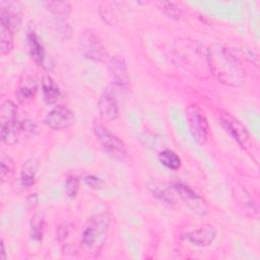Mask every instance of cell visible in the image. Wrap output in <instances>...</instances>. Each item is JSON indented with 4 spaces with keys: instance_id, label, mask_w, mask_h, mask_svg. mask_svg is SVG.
Segmentation results:
<instances>
[{
    "instance_id": "7c38bea8",
    "label": "cell",
    "mask_w": 260,
    "mask_h": 260,
    "mask_svg": "<svg viewBox=\"0 0 260 260\" xmlns=\"http://www.w3.org/2000/svg\"><path fill=\"white\" fill-rule=\"evenodd\" d=\"M174 190L178 193L179 197L184 201V203L191 208L194 212L198 214H204L206 211V206L203 199L190 187L183 183L176 182L173 184Z\"/></svg>"
},
{
    "instance_id": "3957f363",
    "label": "cell",
    "mask_w": 260,
    "mask_h": 260,
    "mask_svg": "<svg viewBox=\"0 0 260 260\" xmlns=\"http://www.w3.org/2000/svg\"><path fill=\"white\" fill-rule=\"evenodd\" d=\"M0 131L1 139L7 144L17 142L23 134L22 124L17 120V107L10 101H5L0 108Z\"/></svg>"
},
{
    "instance_id": "9a60e30c",
    "label": "cell",
    "mask_w": 260,
    "mask_h": 260,
    "mask_svg": "<svg viewBox=\"0 0 260 260\" xmlns=\"http://www.w3.org/2000/svg\"><path fill=\"white\" fill-rule=\"evenodd\" d=\"M21 20V12L19 8L12 2L0 3V21L8 24L13 30L19 25Z\"/></svg>"
},
{
    "instance_id": "30bf717a",
    "label": "cell",
    "mask_w": 260,
    "mask_h": 260,
    "mask_svg": "<svg viewBox=\"0 0 260 260\" xmlns=\"http://www.w3.org/2000/svg\"><path fill=\"white\" fill-rule=\"evenodd\" d=\"M44 123L55 130H63L74 123L72 111L64 106H57L50 111L44 119Z\"/></svg>"
},
{
    "instance_id": "603a6c76",
    "label": "cell",
    "mask_w": 260,
    "mask_h": 260,
    "mask_svg": "<svg viewBox=\"0 0 260 260\" xmlns=\"http://www.w3.org/2000/svg\"><path fill=\"white\" fill-rule=\"evenodd\" d=\"M44 215L43 213H37L31 217L30 220V237L36 241H41L43 239L44 233Z\"/></svg>"
},
{
    "instance_id": "5b68a950",
    "label": "cell",
    "mask_w": 260,
    "mask_h": 260,
    "mask_svg": "<svg viewBox=\"0 0 260 260\" xmlns=\"http://www.w3.org/2000/svg\"><path fill=\"white\" fill-rule=\"evenodd\" d=\"M79 48L86 59L94 62H105L108 53L101 39L92 30H84L79 37Z\"/></svg>"
},
{
    "instance_id": "7a4b0ae2",
    "label": "cell",
    "mask_w": 260,
    "mask_h": 260,
    "mask_svg": "<svg viewBox=\"0 0 260 260\" xmlns=\"http://www.w3.org/2000/svg\"><path fill=\"white\" fill-rule=\"evenodd\" d=\"M111 216L108 212H103L91 216L81 235V244L87 253H95L104 246L110 229Z\"/></svg>"
},
{
    "instance_id": "ba28073f",
    "label": "cell",
    "mask_w": 260,
    "mask_h": 260,
    "mask_svg": "<svg viewBox=\"0 0 260 260\" xmlns=\"http://www.w3.org/2000/svg\"><path fill=\"white\" fill-rule=\"evenodd\" d=\"M218 121L220 125L223 127V129L240 144L244 145L248 138L249 134L247 131V128L234 116L226 112L219 111L217 114Z\"/></svg>"
},
{
    "instance_id": "8fae6325",
    "label": "cell",
    "mask_w": 260,
    "mask_h": 260,
    "mask_svg": "<svg viewBox=\"0 0 260 260\" xmlns=\"http://www.w3.org/2000/svg\"><path fill=\"white\" fill-rule=\"evenodd\" d=\"M99 112L101 118L106 122H112L119 117L120 111L115 92L111 88H107L101 94L99 100Z\"/></svg>"
},
{
    "instance_id": "277c9868",
    "label": "cell",
    "mask_w": 260,
    "mask_h": 260,
    "mask_svg": "<svg viewBox=\"0 0 260 260\" xmlns=\"http://www.w3.org/2000/svg\"><path fill=\"white\" fill-rule=\"evenodd\" d=\"M93 132L100 144L110 156L121 160L127 155V148L125 143L103 124L95 122L93 124Z\"/></svg>"
},
{
    "instance_id": "4316f807",
    "label": "cell",
    "mask_w": 260,
    "mask_h": 260,
    "mask_svg": "<svg viewBox=\"0 0 260 260\" xmlns=\"http://www.w3.org/2000/svg\"><path fill=\"white\" fill-rule=\"evenodd\" d=\"M100 12H101L102 17L104 18V20H105L107 23H109V24L114 23L115 13H114V11L111 9V7H109L108 5L105 4V8H104L103 6H101Z\"/></svg>"
},
{
    "instance_id": "4fadbf2b",
    "label": "cell",
    "mask_w": 260,
    "mask_h": 260,
    "mask_svg": "<svg viewBox=\"0 0 260 260\" xmlns=\"http://www.w3.org/2000/svg\"><path fill=\"white\" fill-rule=\"evenodd\" d=\"M216 230L210 224H204L199 229L193 230L187 235V239L196 246H209L215 239Z\"/></svg>"
},
{
    "instance_id": "8992f818",
    "label": "cell",
    "mask_w": 260,
    "mask_h": 260,
    "mask_svg": "<svg viewBox=\"0 0 260 260\" xmlns=\"http://www.w3.org/2000/svg\"><path fill=\"white\" fill-rule=\"evenodd\" d=\"M186 117L194 141L198 144L205 143L208 135V124L201 109L196 105L189 106L186 110Z\"/></svg>"
},
{
    "instance_id": "ac0fdd59",
    "label": "cell",
    "mask_w": 260,
    "mask_h": 260,
    "mask_svg": "<svg viewBox=\"0 0 260 260\" xmlns=\"http://www.w3.org/2000/svg\"><path fill=\"white\" fill-rule=\"evenodd\" d=\"M38 170V164L36 159L30 158L26 160L22 167L19 182L21 187L27 189L35 183V176Z\"/></svg>"
},
{
    "instance_id": "484cf974",
    "label": "cell",
    "mask_w": 260,
    "mask_h": 260,
    "mask_svg": "<svg viewBox=\"0 0 260 260\" xmlns=\"http://www.w3.org/2000/svg\"><path fill=\"white\" fill-rule=\"evenodd\" d=\"M65 189H66V194L68 195V197L70 198H75L79 189V181L76 177H69L66 181V185H65Z\"/></svg>"
},
{
    "instance_id": "cb8c5ba5",
    "label": "cell",
    "mask_w": 260,
    "mask_h": 260,
    "mask_svg": "<svg viewBox=\"0 0 260 260\" xmlns=\"http://www.w3.org/2000/svg\"><path fill=\"white\" fill-rule=\"evenodd\" d=\"M14 171V164L11 157L2 154L0 159V177L1 181L5 182L11 178Z\"/></svg>"
},
{
    "instance_id": "5bb4252c",
    "label": "cell",
    "mask_w": 260,
    "mask_h": 260,
    "mask_svg": "<svg viewBox=\"0 0 260 260\" xmlns=\"http://www.w3.org/2000/svg\"><path fill=\"white\" fill-rule=\"evenodd\" d=\"M38 88V82L37 79L28 74H25L20 79L17 91H16V98L21 104H26L30 102L37 92Z\"/></svg>"
},
{
    "instance_id": "f1b7e54d",
    "label": "cell",
    "mask_w": 260,
    "mask_h": 260,
    "mask_svg": "<svg viewBox=\"0 0 260 260\" xmlns=\"http://www.w3.org/2000/svg\"><path fill=\"white\" fill-rule=\"evenodd\" d=\"M68 235V229L66 226H59L57 229V238L59 241L64 240Z\"/></svg>"
},
{
    "instance_id": "9c48e42d",
    "label": "cell",
    "mask_w": 260,
    "mask_h": 260,
    "mask_svg": "<svg viewBox=\"0 0 260 260\" xmlns=\"http://www.w3.org/2000/svg\"><path fill=\"white\" fill-rule=\"evenodd\" d=\"M177 52V57H186L183 64H187L195 68V72H199V68L203 67V53L201 52L200 48H198V44L196 42L185 40V42H180L178 48L175 49Z\"/></svg>"
},
{
    "instance_id": "4dcf8cb0",
    "label": "cell",
    "mask_w": 260,
    "mask_h": 260,
    "mask_svg": "<svg viewBox=\"0 0 260 260\" xmlns=\"http://www.w3.org/2000/svg\"><path fill=\"white\" fill-rule=\"evenodd\" d=\"M1 255H0V259L1 260H5L6 259V252H5V247H4V242L3 240L1 241Z\"/></svg>"
},
{
    "instance_id": "d6986e66",
    "label": "cell",
    "mask_w": 260,
    "mask_h": 260,
    "mask_svg": "<svg viewBox=\"0 0 260 260\" xmlns=\"http://www.w3.org/2000/svg\"><path fill=\"white\" fill-rule=\"evenodd\" d=\"M13 48V29L5 22L0 21V50L2 54H8Z\"/></svg>"
},
{
    "instance_id": "d4e9b609",
    "label": "cell",
    "mask_w": 260,
    "mask_h": 260,
    "mask_svg": "<svg viewBox=\"0 0 260 260\" xmlns=\"http://www.w3.org/2000/svg\"><path fill=\"white\" fill-rule=\"evenodd\" d=\"M161 7H162L164 12L166 14H168L170 17L179 18L183 13L182 7L179 4L174 3V2H162Z\"/></svg>"
},
{
    "instance_id": "44dd1931",
    "label": "cell",
    "mask_w": 260,
    "mask_h": 260,
    "mask_svg": "<svg viewBox=\"0 0 260 260\" xmlns=\"http://www.w3.org/2000/svg\"><path fill=\"white\" fill-rule=\"evenodd\" d=\"M46 8L60 19H65L71 12V5L67 1H47Z\"/></svg>"
},
{
    "instance_id": "83f0119b",
    "label": "cell",
    "mask_w": 260,
    "mask_h": 260,
    "mask_svg": "<svg viewBox=\"0 0 260 260\" xmlns=\"http://www.w3.org/2000/svg\"><path fill=\"white\" fill-rule=\"evenodd\" d=\"M84 181L89 187H91L93 189H102L104 187L103 181L95 176H87V177H85Z\"/></svg>"
},
{
    "instance_id": "e0dca14e",
    "label": "cell",
    "mask_w": 260,
    "mask_h": 260,
    "mask_svg": "<svg viewBox=\"0 0 260 260\" xmlns=\"http://www.w3.org/2000/svg\"><path fill=\"white\" fill-rule=\"evenodd\" d=\"M147 188L151 192V194L160 201L170 205L175 203L174 196L169 186H167L166 184L159 182H150L147 184Z\"/></svg>"
},
{
    "instance_id": "f546056e",
    "label": "cell",
    "mask_w": 260,
    "mask_h": 260,
    "mask_svg": "<svg viewBox=\"0 0 260 260\" xmlns=\"http://www.w3.org/2000/svg\"><path fill=\"white\" fill-rule=\"evenodd\" d=\"M38 204V196L37 194H31L27 198V205L29 208H34Z\"/></svg>"
},
{
    "instance_id": "6da1fadb",
    "label": "cell",
    "mask_w": 260,
    "mask_h": 260,
    "mask_svg": "<svg viewBox=\"0 0 260 260\" xmlns=\"http://www.w3.org/2000/svg\"><path fill=\"white\" fill-rule=\"evenodd\" d=\"M207 66L221 83L239 86L245 80V71L239 59L230 49L220 44H211L206 50Z\"/></svg>"
},
{
    "instance_id": "52a82bcc",
    "label": "cell",
    "mask_w": 260,
    "mask_h": 260,
    "mask_svg": "<svg viewBox=\"0 0 260 260\" xmlns=\"http://www.w3.org/2000/svg\"><path fill=\"white\" fill-rule=\"evenodd\" d=\"M109 69L115 86L121 91L128 92L131 86L125 59L121 56H115L111 58L109 63Z\"/></svg>"
},
{
    "instance_id": "2e32d148",
    "label": "cell",
    "mask_w": 260,
    "mask_h": 260,
    "mask_svg": "<svg viewBox=\"0 0 260 260\" xmlns=\"http://www.w3.org/2000/svg\"><path fill=\"white\" fill-rule=\"evenodd\" d=\"M43 98L46 104L52 105L57 102L60 95V90L54 79L50 75H44L42 78Z\"/></svg>"
},
{
    "instance_id": "7402d4cb",
    "label": "cell",
    "mask_w": 260,
    "mask_h": 260,
    "mask_svg": "<svg viewBox=\"0 0 260 260\" xmlns=\"http://www.w3.org/2000/svg\"><path fill=\"white\" fill-rule=\"evenodd\" d=\"M158 160L165 167L171 170H178L181 166V159L172 149H164L158 154Z\"/></svg>"
},
{
    "instance_id": "ffe728a7",
    "label": "cell",
    "mask_w": 260,
    "mask_h": 260,
    "mask_svg": "<svg viewBox=\"0 0 260 260\" xmlns=\"http://www.w3.org/2000/svg\"><path fill=\"white\" fill-rule=\"evenodd\" d=\"M27 41L31 58L38 64H43L45 60V51L43 49V46L39 42L37 35L34 31H29L27 35Z\"/></svg>"
}]
</instances>
